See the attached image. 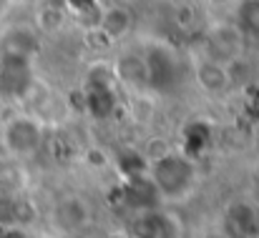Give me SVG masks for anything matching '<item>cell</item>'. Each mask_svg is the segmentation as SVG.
Listing matches in <instances>:
<instances>
[{
    "label": "cell",
    "instance_id": "3957f363",
    "mask_svg": "<svg viewBox=\"0 0 259 238\" xmlns=\"http://www.w3.org/2000/svg\"><path fill=\"white\" fill-rule=\"evenodd\" d=\"M91 218H93L91 203H88L83 196H76V193L63 196V198L56 203V208H53V221H56V226H58L61 231H66V233H78V231H83L88 223H91Z\"/></svg>",
    "mask_w": 259,
    "mask_h": 238
},
{
    "label": "cell",
    "instance_id": "7a4b0ae2",
    "mask_svg": "<svg viewBox=\"0 0 259 238\" xmlns=\"http://www.w3.org/2000/svg\"><path fill=\"white\" fill-rule=\"evenodd\" d=\"M242 48H244L242 30L234 23H214L204 38V55L214 63H222V66L239 58Z\"/></svg>",
    "mask_w": 259,
    "mask_h": 238
},
{
    "label": "cell",
    "instance_id": "6da1fadb",
    "mask_svg": "<svg viewBox=\"0 0 259 238\" xmlns=\"http://www.w3.org/2000/svg\"><path fill=\"white\" fill-rule=\"evenodd\" d=\"M0 143H3L8 158H30L33 153H38V148L43 143V123L28 113L13 115L0 128Z\"/></svg>",
    "mask_w": 259,
    "mask_h": 238
},
{
    "label": "cell",
    "instance_id": "ba28073f",
    "mask_svg": "<svg viewBox=\"0 0 259 238\" xmlns=\"http://www.w3.org/2000/svg\"><path fill=\"white\" fill-rule=\"evenodd\" d=\"M13 3H15V0H0V20H3V18H5L8 13H10Z\"/></svg>",
    "mask_w": 259,
    "mask_h": 238
},
{
    "label": "cell",
    "instance_id": "30bf717a",
    "mask_svg": "<svg viewBox=\"0 0 259 238\" xmlns=\"http://www.w3.org/2000/svg\"><path fill=\"white\" fill-rule=\"evenodd\" d=\"M252 3H257V5H259V0H252Z\"/></svg>",
    "mask_w": 259,
    "mask_h": 238
},
{
    "label": "cell",
    "instance_id": "277c9868",
    "mask_svg": "<svg viewBox=\"0 0 259 238\" xmlns=\"http://www.w3.org/2000/svg\"><path fill=\"white\" fill-rule=\"evenodd\" d=\"M113 76L121 80L123 85H128L136 93H144L151 88V76H149V63L144 53H121L113 63Z\"/></svg>",
    "mask_w": 259,
    "mask_h": 238
},
{
    "label": "cell",
    "instance_id": "8992f818",
    "mask_svg": "<svg viewBox=\"0 0 259 238\" xmlns=\"http://www.w3.org/2000/svg\"><path fill=\"white\" fill-rule=\"evenodd\" d=\"M194 73H196V83H199L206 93H211V95H222V93L229 90V78H227L224 66L209 61L206 55H201V58L196 61Z\"/></svg>",
    "mask_w": 259,
    "mask_h": 238
},
{
    "label": "cell",
    "instance_id": "9c48e42d",
    "mask_svg": "<svg viewBox=\"0 0 259 238\" xmlns=\"http://www.w3.org/2000/svg\"><path fill=\"white\" fill-rule=\"evenodd\" d=\"M214 3H229V0H214Z\"/></svg>",
    "mask_w": 259,
    "mask_h": 238
},
{
    "label": "cell",
    "instance_id": "5b68a950",
    "mask_svg": "<svg viewBox=\"0 0 259 238\" xmlns=\"http://www.w3.org/2000/svg\"><path fill=\"white\" fill-rule=\"evenodd\" d=\"M131 28H134V15H131V10L123 8V5H111V8H106V10L101 13V18H98V30H101L108 40H121V38H126V35L131 33Z\"/></svg>",
    "mask_w": 259,
    "mask_h": 238
},
{
    "label": "cell",
    "instance_id": "52a82bcc",
    "mask_svg": "<svg viewBox=\"0 0 259 238\" xmlns=\"http://www.w3.org/2000/svg\"><path fill=\"white\" fill-rule=\"evenodd\" d=\"M25 188V170L20 160L0 158V198H13Z\"/></svg>",
    "mask_w": 259,
    "mask_h": 238
}]
</instances>
